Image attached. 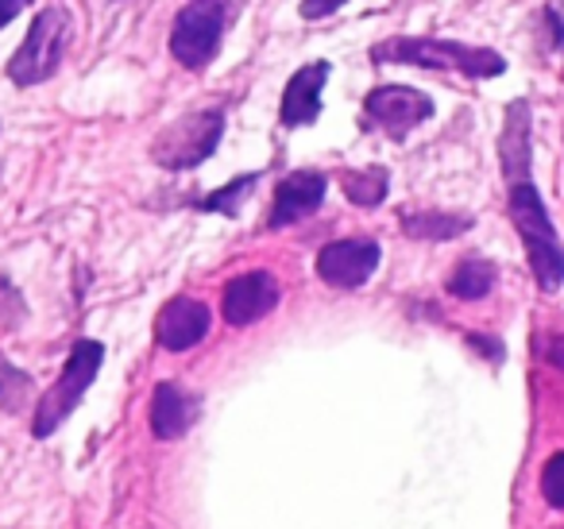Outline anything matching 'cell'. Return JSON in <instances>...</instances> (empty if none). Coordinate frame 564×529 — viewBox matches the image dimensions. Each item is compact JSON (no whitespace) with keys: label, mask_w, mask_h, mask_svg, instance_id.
<instances>
[{"label":"cell","mask_w":564,"mask_h":529,"mask_svg":"<svg viewBox=\"0 0 564 529\" xmlns=\"http://www.w3.org/2000/svg\"><path fill=\"white\" fill-rule=\"evenodd\" d=\"M507 190V213L514 220V233L525 248V259H530L533 282H538L541 294H556L564 282V244L545 209V197L538 194V186L530 179L514 182Z\"/></svg>","instance_id":"cell-1"},{"label":"cell","mask_w":564,"mask_h":529,"mask_svg":"<svg viewBox=\"0 0 564 529\" xmlns=\"http://www.w3.org/2000/svg\"><path fill=\"white\" fill-rule=\"evenodd\" d=\"M376 63H402V66H422V71H453L464 74L468 82L499 78L507 74V58L491 47H471V43L456 40H425V35H394L371 47Z\"/></svg>","instance_id":"cell-2"},{"label":"cell","mask_w":564,"mask_h":529,"mask_svg":"<svg viewBox=\"0 0 564 529\" xmlns=\"http://www.w3.org/2000/svg\"><path fill=\"white\" fill-rule=\"evenodd\" d=\"M101 364H105V344L101 341H74L70 356L63 364V375L55 379V387L43 390L40 402H35V413H32V436L35 441H47L51 433L70 421V413L82 406L86 390L94 387V379L101 375Z\"/></svg>","instance_id":"cell-3"},{"label":"cell","mask_w":564,"mask_h":529,"mask_svg":"<svg viewBox=\"0 0 564 529\" xmlns=\"http://www.w3.org/2000/svg\"><path fill=\"white\" fill-rule=\"evenodd\" d=\"M220 136H225V105H213V109H197L178 117L174 125H166L163 132L151 143V159L163 171H194L205 159L217 151Z\"/></svg>","instance_id":"cell-4"},{"label":"cell","mask_w":564,"mask_h":529,"mask_svg":"<svg viewBox=\"0 0 564 529\" xmlns=\"http://www.w3.org/2000/svg\"><path fill=\"white\" fill-rule=\"evenodd\" d=\"M66 40H70V12L51 4L32 20L24 43L17 47V55L9 58V78L17 86H43L58 74L66 55Z\"/></svg>","instance_id":"cell-5"},{"label":"cell","mask_w":564,"mask_h":529,"mask_svg":"<svg viewBox=\"0 0 564 529\" xmlns=\"http://www.w3.org/2000/svg\"><path fill=\"white\" fill-rule=\"evenodd\" d=\"M225 35V0H189L171 28V55L186 71H205Z\"/></svg>","instance_id":"cell-6"},{"label":"cell","mask_w":564,"mask_h":529,"mask_svg":"<svg viewBox=\"0 0 564 529\" xmlns=\"http://www.w3.org/2000/svg\"><path fill=\"white\" fill-rule=\"evenodd\" d=\"M433 117V97L414 86H376L364 101V128L402 143L417 125Z\"/></svg>","instance_id":"cell-7"},{"label":"cell","mask_w":564,"mask_h":529,"mask_svg":"<svg viewBox=\"0 0 564 529\" xmlns=\"http://www.w3.org/2000/svg\"><path fill=\"white\" fill-rule=\"evenodd\" d=\"M383 248L371 236H348V240H333L317 251V279L333 290H360L364 282L376 274Z\"/></svg>","instance_id":"cell-8"},{"label":"cell","mask_w":564,"mask_h":529,"mask_svg":"<svg viewBox=\"0 0 564 529\" xmlns=\"http://www.w3.org/2000/svg\"><path fill=\"white\" fill-rule=\"evenodd\" d=\"M279 302H282V290L271 271H243L220 294V317L232 328H248L256 321H263Z\"/></svg>","instance_id":"cell-9"},{"label":"cell","mask_w":564,"mask_h":529,"mask_svg":"<svg viewBox=\"0 0 564 529\" xmlns=\"http://www.w3.org/2000/svg\"><path fill=\"white\" fill-rule=\"evenodd\" d=\"M325 194H329V179L322 171H294L279 182L274 190L271 213H267V228L279 233V228H291L299 220L314 217L325 205Z\"/></svg>","instance_id":"cell-10"},{"label":"cell","mask_w":564,"mask_h":529,"mask_svg":"<svg viewBox=\"0 0 564 529\" xmlns=\"http://www.w3.org/2000/svg\"><path fill=\"white\" fill-rule=\"evenodd\" d=\"M213 310L197 298H171L155 317V341L166 352H189L209 336Z\"/></svg>","instance_id":"cell-11"},{"label":"cell","mask_w":564,"mask_h":529,"mask_svg":"<svg viewBox=\"0 0 564 529\" xmlns=\"http://www.w3.org/2000/svg\"><path fill=\"white\" fill-rule=\"evenodd\" d=\"M502 136H499V166L507 186L514 182H525L533 171V117H530V101L518 97V101L507 105L502 112Z\"/></svg>","instance_id":"cell-12"},{"label":"cell","mask_w":564,"mask_h":529,"mask_svg":"<svg viewBox=\"0 0 564 529\" xmlns=\"http://www.w3.org/2000/svg\"><path fill=\"white\" fill-rule=\"evenodd\" d=\"M202 418V398L182 390L178 382H159L151 395V436L155 441H178Z\"/></svg>","instance_id":"cell-13"},{"label":"cell","mask_w":564,"mask_h":529,"mask_svg":"<svg viewBox=\"0 0 564 529\" xmlns=\"http://www.w3.org/2000/svg\"><path fill=\"white\" fill-rule=\"evenodd\" d=\"M333 66L329 63H310L286 82V94H282L279 105V120L282 128H302V125H314L322 117V89L329 82Z\"/></svg>","instance_id":"cell-14"},{"label":"cell","mask_w":564,"mask_h":529,"mask_svg":"<svg viewBox=\"0 0 564 529\" xmlns=\"http://www.w3.org/2000/svg\"><path fill=\"white\" fill-rule=\"evenodd\" d=\"M399 220L410 240H425V244L456 240V236H464L476 225V217H468V213H445V209H402Z\"/></svg>","instance_id":"cell-15"},{"label":"cell","mask_w":564,"mask_h":529,"mask_svg":"<svg viewBox=\"0 0 564 529\" xmlns=\"http://www.w3.org/2000/svg\"><path fill=\"white\" fill-rule=\"evenodd\" d=\"M495 279H499L495 263H487V259H479V256H468L448 274L445 290L453 298H460V302H479V298H487L495 290Z\"/></svg>","instance_id":"cell-16"},{"label":"cell","mask_w":564,"mask_h":529,"mask_svg":"<svg viewBox=\"0 0 564 529\" xmlns=\"http://www.w3.org/2000/svg\"><path fill=\"white\" fill-rule=\"evenodd\" d=\"M340 190L352 205L360 209H379L391 194V174L387 166H368V171H345L340 174Z\"/></svg>","instance_id":"cell-17"},{"label":"cell","mask_w":564,"mask_h":529,"mask_svg":"<svg viewBox=\"0 0 564 529\" xmlns=\"http://www.w3.org/2000/svg\"><path fill=\"white\" fill-rule=\"evenodd\" d=\"M32 395H35V379L0 352V410L17 418V413L28 410V398Z\"/></svg>","instance_id":"cell-18"},{"label":"cell","mask_w":564,"mask_h":529,"mask_svg":"<svg viewBox=\"0 0 564 529\" xmlns=\"http://www.w3.org/2000/svg\"><path fill=\"white\" fill-rule=\"evenodd\" d=\"M256 182H259L256 171L240 174V179H232L228 186H220V190H213V194H205L202 202H197V209H202V213H220V217H240L243 197H248L251 190H256Z\"/></svg>","instance_id":"cell-19"},{"label":"cell","mask_w":564,"mask_h":529,"mask_svg":"<svg viewBox=\"0 0 564 529\" xmlns=\"http://www.w3.org/2000/svg\"><path fill=\"white\" fill-rule=\"evenodd\" d=\"M541 498L553 510H564V452H553L541 467Z\"/></svg>","instance_id":"cell-20"},{"label":"cell","mask_w":564,"mask_h":529,"mask_svg":"<svg viewBox=\"0 0 564 529\" xmlns=\"http://www.w3.org/2000/svg\"><path fill=\"white\" fill-rule=\"evenodd\" d=\"M28 317V302L17 287H12L9 274H0V325L4 328H20Z\"/></svg>","instance_id":"cell-21"},{"label":"cell","mask_w":564,"mask_h":529,"mask_svg":"<svg viewBox=\"0 0 564 529\" xmlns=\"http://www.w3.org/2000/svg\"><path fill=\"white\" fill-rule=\"evenodd\" d=\"M541 28H545L549 51L564 55V0H549L545 9H541Z\"/></svg>","instance_id":"cell-22"},{"label":"cell","mask_w":564,"mask_h":529,"mask_svg":"<svg viewBox=\"0 0 564 529\" xmlns=\"http://www.w3.org/2000/svg\"><path fill=\"white\" fill-rule=\"evenodd\" d=\"M348 0H302L299 4V17L302 20H325V17H333L337 9H345Z\"/></svg>","instance_id":"cell-23"},{"label":"cell","mask_w":564,"mask_h":529,"mask_svg":"<svg viewBox=\"0 0 564 529\" xmlns=\"http://www.w3.org/2000/svg\"><path fill=\"white\" fill-rule=\"evenodd\" d=\"M468 344L476 352H484V359H491V364H502V356H507V348H502V341H495V336H484V333H468Z\"/></svg>","instance_id":"cell-24"},{"label":"cell","mask_w":564,"mask_h":529,"mask_svg":"<svg viewBox=\"0 0 564 529\" xmlns=\"http://www.w3.org/2000/svg\"><path fill=\"white\" fill-rule=\"evenodd\" d=\"M28 4H32V0H0V28H9Z\"/></svg>","instance_id":"cell-25"}]
</instances>
